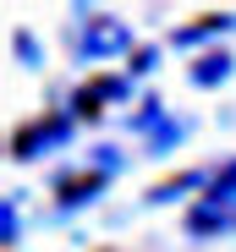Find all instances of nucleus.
<instances>
[{
  "label": "nucleus",
  "mask_w": 236,
  "mask_h": 252,
  "mask_svg": "<svg viewBox=\"0 0 236 252\" xmlns=\"http://www.w3.org/2000/svg\"><path fill=\"white\" fill-rule=\"evenodd\" d=\"M121 154H115L110 143H99V148H88L83 159H77V164H66V170L55 176V220H66V214H83V208H94L110 187H115V176H121Z\"/></svg>",
  "instance_id": "f257e3e1"
},
{
  "label": "nucleus",
  "mask_w": 236,
  "mask_h": 252,
  "mask_svg": "<svg viewBox=\"0 0 236 252\" xmlns=\"http://www.w3.org/2000/svg\"><path fill=\"white\" fill-rule=\"evenodd\" d=\"M127 94H132V77H127V71H94L88 82L71 88L66 110H71L77 121H99V115H110V104H121Z\"/></svg>",
  "instance_id": "423d86ee"
},
{
  "label": "nucleus",
  "mask_w": 236,
  "mask_h": 252,
  "mask_svg": "<svg viewBox=\"0 0 236 252\" xmlns=\"http://www.w3.org/2000/svg\"><path fill=\"white\" fill-rule=\"evenodd\" d=\"M231 71H236V55L231 50H203L198 61L187 66V82H192V88H225Z\"/></svg>",
  "instance_id": "0eeeda50"
},
{
  "label": "nucleus",
  "mask_w": 236,
  "mask_h": 252,
  "mask_svg": "<svg viewBox=\"0 0 236 252\" xmlns=\"http://www.w3.org/2000/svg\"><path fill=\"white\" fill-rule=\"evenodd\" d=\"M22 236V214H17V197H6V241Z\"/></svg>",
  "instance_id": "9d476101"
},
{
  "label": "nucleus",
  "mask_w": 236,
  "mask_h": 252,
  "mask_svg": "<svg viewBox=\"0 0 236 252\" xmlns=\"http://www.w3.org/2000/svg\"><path fill=\"white\" fill-rule=\"evenodd\" d=\"M66 50L71 61H83V66H99V61H115V55H127L132 50V28L127 22H115L110 11H71L66 22Z\"/></svg>",
  "instance_id": "7ed1b4c3"
},
{
  "label": "nucleus",
  "mask_w": 236,
  "mask_h": 252,
  "mask_svg": "<svg viewBox=\"0 0 236 252\" xmlns=\"http://www.w3.org/2000/svg\"><path fill=\"white\" fill-rule=\"evenodd\" d=\"M187 236L192 241H225V236H236V159L209 164L203 192L187 203Z\"/></svg>",
  "instance_id": "f03ea898"
},
{
  "label": "nucleus",
  "mask_w": 236,
  "mask_h": 252,
  "mask_svg": "<svg viewBox=\"0 0 236 252\" xmlns=\"http://www.w3.org/2000/svg\"><path fill=\"white\" fill-rule=\"evenodd\" d=\"M11 50H17V66H28V71H38V66H44V55H38V38L33 33H11Z\"/></svg>",
  "instance_id": "1a4fd4ad"
},
{
  "label": "nucleus",
  "mask_w": 236,
  "mask_h": 252,
  "mask_svg": "<svg viewBox=\"0 0 236 252\" xmlns=\"http://www.w3.org/2000/svg\"><path fill=\"white\" fill-rule=\"evenodd\" d=\"M77 126H83V121H77L66 104H55V110H44V115H33L28 126H17V137H11V159L33 164V159H50V154L71 148Z\"/></svg>",
  "instance_id": "20e7f679"
},
{
  "label": "nucleus",
  "mask_w": 236,
  "mask_h": 252,
  "mask_svg": "<svg viewBox=\"0 0 236 252\" xmlns=\"http://www.w3.org/2000/svg\"><path fill=\"white\" fill-rule=\"evenodd\" d=\"M220 33H236V11H214V17H203V22L176 28V44L192 50V44H209V38H220Z\"/></svg>",
  "instance_id": "6e6552de"
},
{
  "label": "nucleus",
  "mask_w": 236,
  "mask_h": 252,
  "mask_svg": "<svg viewBox=\"0 0 236 252\" xmlns=\"http://www.w3.org/2000/svg\"><path fill=\"white\" fill-rule=\"evenodd\" d=\"M127 126H132V132H143V148L154 154V159H160V154H176L181 148V137L192 132V121H181V115H170L165 110V99H137V110L127 115Z\"/></svg>",
  "instance_id": "39448f33"
}]
</instances>
